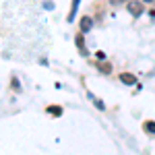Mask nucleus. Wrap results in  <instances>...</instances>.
<instances>
[{"instance_id":"1","label":"nucleus","mask_w":155,"mask_h":155,"mask_svg":"<svg viewBox=\"0 0 155 155\" xmlns=\"http://www.w3.org/2000/svg\"><path fill=\"white\" fill-rule=\"evenodd\" d=\"M126 11L130 12L132 17H141V15L145 12V6H143L141 0H130V2L126 4Z\"/></svg>"},{"instance_id":"2","label":"nucleus","mask_w":155,"mask_h":155,"mask_svg":"<svg viewBox=\"0 0 155 155\" xmlns=\"http://www.w3.org/2000/svg\"><path fill=\"white\" fill-rule=\"evenodd\" d=\"M120 81L124 85H134L137 83V77H134L132 72H122V74H120Z\"/></svg>"},{"instance_id":"3","label":"nucleus","mask_w":155,"mask_h":155,"mask_svg":"<svg viewBox=\"0 0 155 155\" xmlns=\"http://www.w3.org/2000/svg\"><path fill=\"white\" fill-rule=\"evenodd\" d=\"M91 27H93V19L91 17H83L81 19V33H87Z\"/></svg>"},{"instance_id":"4","label":"nucleus","mask_w":155,"mask_h":155,"mask_svg":"<svg viewBox=\"0 0 155 155\" xmlns=\"http://www.w3.org/2000/svg\"><path fill=\"white\" fill-rule=\"evenodd\" d=\"M79 2L81 0H72V4H71V15H68V23H72V19H74V15H77V11H79Z\"/></svg>"},{"instance_id":"5","label":"nucleus","mask_w":155,"mask_h":155,"mask_svg":"<svg viewBox=\"0 0 155 155\" xmlns=\"http://www.w3.org/2000/svg\"><path fill=\"white\" fill-rule=\"evenodd\" d=\"M97 68H99L101 72H106V74H110V72H112V64H110V62H104V60H101V62H97Z\"/></svg>"},{"instance_id":"6","label":"nucleus","mask_w":155,"mask_h":155,"mask_svg":"<svg viewBox=\"0 0 155 155\" xmlns=\"http://www.w3.org/2000/svg\"><path fill=\"white\" fill-rule=\"evenodd\" d=\"M143 128H145V132L155 134V122H153V120H147V122H143Z\"/></svg>"},{"instance_id":"7","label":"nucleus","mask_w":155,"mask_h":155,"mask_svg":"<svg viewBox=\"0 0 155 155\" xmlns=\"http://www.w3.org/2000/svg\"><path fill=\"white\" fill-rule=\"evenodd\" d=\"M48 114H50V116H60V114H62V107H60V106H50L48 107Z\"/></svg>"},{"instance_id":"8","label":"nucleus","mask_w":155,"mask_h":155,"mask_svg":"<svg viewBox=\"0 0 155 155\" xmlns=\"http://www.w3.org/2000/svg\"><path fill=\"white\" fill-rule=\"evenodd\" d=\"M74 41H77V46H79V48H81V52H85V50H83V46H85V39H83V33H79V35L74 37Z\"/></svg>"},{"instance_id":"9","label":"nucleus","mask_w":155,"mask_h":155,"mask_svg":"<svg viewBox=\"0 0 155 155\" xmlns=\"http://www.w3.org/2000/svg\"><path fill=\"white\" fill-rule=\"evenodd\" d=\"M95 106L99 107V110H104V107H106V106H104V101H97V99H95Z\"/></svg>"},{"instance_id":"10","label":"nucleus","mask_w":155,"mask_h":155,"mask_svg":"<svg viewBox=\"0 0 155 155\" xmlns=\"http://www.w3.org/2000/svg\"><path fill=\"white\" fill-rule=\"evenodd\" d=\"M149 15H151V17L155 19V8H151V11H149Z\"/></svg>"},{"instance_id":"11","label":"nucleus","mask_w":155,"mask_h":155,"mask_svg":"<svg viewBox=\"0 0 155 155\" xmlns=\"http://www.w3.org/2000/svg\"><path fill=\"white\" fill-rule=\"evenodd\" d=\"M120 2H126V4H128V2H130V0H120Z\"/></svg>"},{"instance_id":"12","label":"nucleus","mask_w":155,"mask_h":155,"mask_svg":"<svg viewBox=\"0 0 155 155\" xmlns=\"http://www.w3.org/2000/svg\"><path fill=\"white\" fill-rule=\"evenodd\" d=\"M141 2H153V0H141Z\"/></svg>"}]
</instances>
